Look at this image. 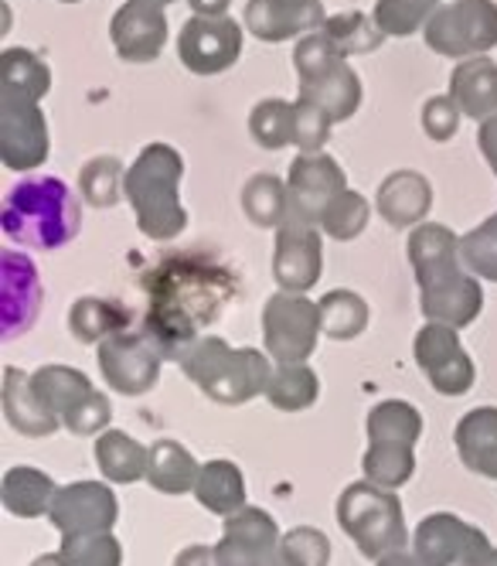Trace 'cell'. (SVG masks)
Listing matches in <instances>:
<instances>
[{"label":"cell","instance_id":"ab89813d","mask_svg":"<svg viewBox=\"0 0 497 566\" xmlns=\"http://www.w3.org/2000/svg\"><path fill=\"white\" fill-rule=\"evenodd\" d=\"M123 178H127V171H123L119 157L113 154L93 157L78 171V195L96 209H113L123 191Z\"/></svg>","mask_w":497,"mask_h":566},{"label":"cell","instance_id":"f35d334b","mask_svg":"<svg viewBox=\"0 0 497 566\" xmlns=\"http://www.w3.org/2000/svg\"><path fill=\"white\" fill-rule=\"evenodd\" d=\"M330 42H335V49L348 59V55H368L382 49L385 34L382 28L376 24V18L371 14H361V11H345V14H335L327 18L324 28H320Z\"/></svg>","mask_w":497,"mask_h":566},{"label":"cell","instance_id":"7dc6e473","mask_svg":"<svg viewBox=\"0 0 497 566\" xmlns=\"http://www.w3.org/2000/svg\"><path fill=\"white\" fill-rule=\"evenodd\" d=\"M338 62H345V55L335 49V42H330L324 31L304 34L300 42H297V49H294V69L300 75V83H307V78L327 72L330 65H338Z\"/></svg>","mask_w":497,"mask_h":566},{"label":"cell","instance_id":"3957f363","mask_svg":"<svg viewBox=\"0 0 497 566\" xmlns=\"http://www.w3.org/2000/svg\"><path fill=\"white\" fill-rule=\"evenodd\" d=\"M0 226L21 247L59 250L78 235L82 206L59 178H24L8 191Z\"/></svg>","mask_w":497,"mask_h":566},{"label":"cell","instance_id":"ac0fdd59","mask_svg":"<svg viewBox=\"0 0 497 566\" xmlns=\"http://www.w3.org/2000/svg\"><path fill=\"white\" fill-rule=\"evenodd\" d=\"M109 38L123 62H154L163 52V42H168V18H163L160 8L127 0L109 21Z\"/></svg>","mask_w":497,"mask_h":566},{"label":"cell","instance_id":"7bdbcfd3","mask_svg":"<svg viewBox=\"0 0 497 566\" xmlns=\"http://www.w3.org/2000/svg\"><path fill=\"white\" fill-rule=\"evenodd\" d=\"M368 216H371L368 198L348 188V191H341V195L327 206V212H324V219H320V229H324L330 239L348 242V239H358V235L364 232Z\"/></svg>","mask_w":497,"mask_h":566},{"label":"cell","instance_id":"8fae6325","mask_svg":"<svg viewBox=\"0 0 497 566\" xmlns=\"http://www.w3.org/2000/svg\"><path fill=\"white\" fill-rule=\"evenodd\" d=\"M412 355H416L423 376L430 379V386L440 396H464L470 392L477 373H474V361L464 352L457 328H446V325H423L416 332V342H412Z\"/></svg>","mask_w":497,"mask_h":566},{"label":"cell","instance_id":"91938a15","mask_svg":"<svg viewBox=\"0 0 497 566\" xmlns=\"http://www.w3.org/2000/svg\"><path fill=\"white\" fill-rule=\"evenodd\" d=\"M269 566H297V563H289V559H286V556H283V553H276V556H273V563H269Z\"/></svg>","mask_w":497,"mask_h":566},{"label":"cell","instance_id":"d6a6232c","mask_svg":"<svg viewBox=\"0 0 497 566\" xmlns=\"http://www.w3.org/2000/svg\"><path fill=\"white\" fill-rule=\"evenodd\" d=\"M52 90V72L28 49H4L0 55V93L41 103Z\"/></svg>","mask_w":497,"mask_h":566},{"label":"cell","instance_id":"83f0119b","mask_svg":"<svg viewBox=\"0 0 497 566\" xmlns=\"http://www.w3.org/2000/svg\"><path fill=\"white\" fill-rule=\"evenodd\" d=\"M59 495V484L38 468H11L0 481V499L4 509L18 518H38L52 512V502Z\"/></svg>","mask_w":497,"mask_h":566},{"label":"cell","instance_id":"8d00e7d4","mask_svg":"<svg viewBox=\"0 0 497 566\" xmlns=\"http://www.w3.org/2000/svg\"><path fill=\"white\" fill-rule=\"evenodd\" d=\"M320 396V379L310 366H276L273 369V379H269V389H266V399L273 402L276 410L283 413H300V410H310Z\"/></svg>","mask_w":497,"mask_h":566},{"label":"cell","instance_id":"d590c367","mask_svg":"<svg viewBox=\"0 0 497 566\" xmlns=\"http://www.w3.org/2000/svg\"><path fill=\"white\" fill-rule=\"evenodd\" d=\"M320 332L335 342H351L368 328V304L355 291H327L320 301Z\"/></svg>","mask_w":497,"mask_h":566},{"label":"cell","instance_id":"30bf717a","mask_svg":"<svg viewBox=\"0 0 497 566\" xmlns=\"http://www.w3.org/2000/svg\"><path fill=\"white\" fill-rule=\"evenodd\" d=\"M341 191H348V175L330 154H300L289 165L286 195H289V219L320 229L327 206Z\"/></svg>","mask_w":497,"mask_h":566},{"label":"cell","instance_id":"2e32d148","mask_svg":"<svg viewBox=\"0 0 497 566\" xmlns=\"http://www.w3.org/2000/svg\"><path fill=\"white\" fill-rule=\"evenodd\" d=\"M119 505L116 495L99 481H72L59 489L52 502V525L62 536H82V533H109L116 525Z\"/></svg>","mask_w":497,"mask_h":566},{"label":"cell","instance_id":"277c9868","mask_svg":"<svg viewBox=\"0 0 497 566\" xmlns=\"http://www.w3.org/2000/svg\"><path fill=\"white\" fill-rule=\"evenodd\" d=\"M181 373L222 407H242L269 389L273 366L269 358L256 348H232L225 338H198L184 358Z\"/></svg>","mask_w":497,"mask_h":566},{"label":"cell","instance_id":"681fc988","mask_svg":"<svg viewBox=\"0 0 497 566\" xmlns=\"http://www.w3.org/2000/svg\"><path fill=\"white\" fill-rule=\"evenodd\" d=\"M461 116H464V109H461L457 103H453L450 93H446V96H433V99L423 103V130H426L430 140L446 144V140L457 137V130H461Z\"/></svg>","mask_w":497,"mask_h":566},{"label":"cell","instance_id":"e575fe53","mask_svg":"<svg viewBox=\"0 0 497 566\" xmlns=\"http://www.w3.org/2000/svg\"><path fill=\"white\" fill-rule=\"evenodd\" d=\"M242 212L260 229H279L289 219L286 181L276 175H253L242 188Z\"/></svg>","mask_w":497,"mask_h":566},{"label":"cell","instance_id":"74e56055","mask_svg":"<svg viewBox=\"0 0 497 566\" xmlns=\"http://www.w3.org/2000/svg\"><path fill=\"white\" fill-rule=\"evenodd\" d=\"M361 471L371 484L379 489H402V484L416 471V454L409 443H368V451L361 458Z\"/></svg>","mask_w":497,"mask_h":566},{"label":"cell","instance_id":"c3c4849f","mask_svg":"<svg viewBox=\"0 0 497 566\" xmlns=\"http://www.w3.org/2000/svg\"><path fill=\"white\" fill-rule=\"evenodd\" d=\"M279 553L297 566H327L330 563V539L320 530L300 525V530H289L283 536Z\"/></svg>","mask_w":497,"mask_h":566},{"label":"cell","instance_id":"603a6c76","mask_svg":"<svg viewBox=\"0 0 497 566\" xmlns=\"http://www.w3.org/2000/svg\"><path fill=\"white\" fill-rule=\"evenodd\" d=\"M0 402H4L8 423L24 437H52L62 427V420L38 399V392L31 386V373H24L18 366L4 369V389H0Z\"/></svg>","mask_w":497,"mask_h":566},{"label":"cell","instance_id":"6da1fadb","mask_svg":"<svg viewBox=\"0 0 497 566\" xmlns=\"http://www.w3.org/2000/svg\"><path fill=\"white\" fill-rule=\"evenodd\" d=\"M147 294V338L163 358L181 361L198 342V332L219 321L222 307L235 294V280L215 263L171 253L150 273Z\"/></svg>","mask_w":497,"mask_h":566},{"label":"cell","instance_id":"9c48e42d","mask_svg":"<svg viewBox=\"0 0 497 566\" xmlns=\"http://www.w3.org/2000/svg\"><path fill=\"white\" fill-rule=\"evenodd\" d=\"M96 358L106 386L123 396L150 392L160 379V361H163V355L147 335H130V332H116L113 338L99 342Z\"/></svg>","mask_w":497,"mask_h":566},{"label":"cell","instance_id":"9f6ffc18","mask_svg":"<svg viewBox=\"0 0 497 566\" xmlns=\"http://www.w3.org/2000/svg\"><path fill=\"white\" fill-rule=\"evenodd\" d=\"M31 566H65V559H62V553H41Z\"/></svg>","mask_w":497,"mask_h":566},{"label":"cell","instance_id":"11a10c76","mask_svg":"<svg viewBox=\"0 0 497 566\" xmlns=\"http://www.w3.org/2000/svg\"><path fill=\"white\" fill-rule=\"evenodd\" d=\"M376 566H423L420 559H416V553H405V549H395V553H389V556H382Z\"/></svg>","mask_w":497,"mask_h":566},{"label":"cell","instance_id":"d6986e66","mask_svg":"<svg viewBox=\"0 0 497 566\" xmlns=\"http://www.w3.org/2000/svg\"><path fill=\"white\" fill-rule=\"evenodd\" d=\"M409 263L416 270L420 291L440 287L461 273V239L440 222H420L409 235Z\"/></svg>","mask_w":497,"mask_h":566},{"label":"cell","instance_id":"ee69618b","mask_svg":"<svg viewBox=\"0 0 497 566\" xmlns=\"http://www.w3.org/2000/svg\"><path fill=\"white\" fill-rule=\"evenodd\" d=\"M62 559L65 566H119L123 546L113 533H82L62 536Z\"/></svg>","mask_w":497,"mask_h":566},{"label":"cell","instance_id":"52a82bcc","mask_svg":"<svg viewBox=\"0 0 497 566\" xmlns=\"http://www.w3.org/2000/svg\"><path fill=\"white\" fill-rule=\"evenodd\" d=\"M320 307L304 294H273L263 307V342L276 366H300L317 348Z\"/></svg>","mask_w":497,"mask_h":566},{"label":"cell","instance_id":"6f0895ef","mask_svg":"<svg viewBox=\"0 0 497 566\" xmlns=\"http://www.w3.org/2000/svg\"><path fill=\"white\" fill-rule=\"evenodd\" d=\"M474 566H497V549L490 546V549H487V553H484V556H480Z\"/></svg>","mask_w":497,"mask_h":566},{"label":"cell","instance_id":"f546056e","mask_svg":"<svg viewBox=\"0 0 497 566\" xmlns=\"http://www.w3.org/2000/svg\"><path fill=\"white\" fill-rule=\"evenodd\" d=\"M147 461H150V448H144L140 440H134L123 430H103L96 440V464L116 484H134L147 478Z\"/></svg>","mask_w":497,"mask_h":566},{"label":"cell","instance_id":"f1b7e54d","mask_svg":"<svg viewBox=\"0 0 497 566\" xmlns=\"http://www.w3.org/2000/svg\"><path fill=\"white\" fill-rule=\"evenodd\" d=\"M194 499H198L201 509H209V512H215L222 518L245 509L248 495H245V478H242L239 464H232V461L201 464V474H198V484H194Z\"/></svg>","mask_w":497,"mask_h":566},{"label":"cell","instance_id":"7a4b0ae2","mask_svg":"<svg viewBox=\"0 0 497 566\" xmlns=\"http://www.w3.org/2000/svg\"><path fill=\"white\" fill-rule=\"evenodd\" d=\"M181 175H184V157L171 144H147L140 157L127 168L123 195L134 206L137 226L147 239L168 242L184 232L188 212L178 195Z\"/></svg>","mask_w":497,"mask_h":566},{"label":"cell","instance_id":"e0dca14e","mask_svg":"<svg viewBox=\"0 0 497 566\" xmlns=\"http://www.w3.org/2000/svg\"><path fill=\"white\" fill-rule=\"evenodd\" d=\"M324 21L327 14L320 0H248L245 4V31L266 45L320 31Z\"/></svg>","mask_w":497,"mask_h":566},{"label":"cell","instance_id":"4dcf8cb0","mask_svg":"<svg viewBox=\"0 0 497 566\" xmlns=\"http://www.w3.org/2000/svg\"><path fill=\"white\" fill-rule=\"evenodd\" d=\"M31 386H34L38 399L45 402L59 420H65L82 399L96 392L89 376L72 366H41L31 373Z\"/></svg>","mask_w":497,"mask_h":566},{"label":"cell","instance_id":"5b68a950","mask_svg":"<svg viewBox=\"0 0 497 566\" xmlns=\"http://www.w3.org/2000/svg\"><path fill=\"white\" fill-rule=\"evenodd\" d=\"M338 522L355 539L361 556L368 559H382L402 549L409 539L399 495L389 489H379V484H371L368 478L348 484L338 495Z\"/></svg>","mask_w":497,"mask_h":566},{"label":"cell","instance_id":"b9f144b4","mask_svg":"<svg viewBox=\"0 0 497 566\" xmlns=\"http://www.w3.org/2000/svg\"><path fill=\"white\" fill-rule=\"evenodd\" d=\"M436 8H440V0H379L371 18H376L385 38H405L412 31L426 28Z\"/></svg>","mask_w":497,"mask_h":566},{"label":"cell","instance_id":"5bb4252c","mask_svg":"<svg viewBox=\"0 0 497 566\" xmlns=\"http://www.w3.org/2000/svg\"><path fill=\"white\" fill-rule=\"evenodd\" d=\"M324 273V242L320 229L286 219L276 229V253H273V280L286 294H307L317 287Z\"/></svg>","mask_w":497,"mask_h":566},{"label":"cell","instance_id":"f6af8a7d","mask_svg":"<svg viewBox=\"0 0 497 566\" xmlns=\"http://www.w3.org/2000/svg\"><path fill=\"white\" fill-rule=\"evenodd\" d=\"M461 260L474 276L497 283V216L484 219L461 239Z\"/></svg>","mask_w":497,"mask_h":566},{"label":"cell","instance_id":"4316f807","mask_svg":"<svg viewBox=\"0 0 497 566\" xmlns=\"http://www.w3.org/2000/svg\"><path fill=\"white\" fill-rule=\"evenodd\" d=\"M198 474H201V464L194 461V454L188 448H181L178 440H157L150 448L147 481H150V489H157L160 495L194 492Z\"/></svg>","mask_w":497,"mask_h":566},{"label":"cell","instance_id":"f5cc1de1","mask_svg":"<svg viewBox=\"0 0 497 566\" xmlns=\"http://www.w3.org/2000/svg\"><path fill=\"white\" fill-rule=\"evenodd\" d=\"M175 566H219L215 546H188L175 556Z\"/></svg>","mask_w":497,"mask_h":566},{"label":"cell","instance_id":"ba28073f","mask_svg":"<svg viewBox=\"0 0 497 566\" xmlns=\"http://www.w3.org/2000/svg\"><path fill=\"white\" fill-rule=\"evenodd\" d=\"M52 137L34 99L0 93V160L11 171H34L49 160Z\"/></svg>","mask_w":497,"mask_h":566},{"label":"cell","instance_id":"cb8c5ba5","mask_svg":"<svg viewBox=\"0 0 497 566\" xmlns=\"http://www.w3.org/2000/svg\"><path fill=\"white\" fill-rule=\"evenodd\" d=\"M450 96L464 109V116L477 119V124L490 119L497 113V62L487 55H474L453 65Z\"/></svg>","mask_w":497,"mask_h":566},{"label":"cell","instance_id":"44dd1931","mask_svg":"<svg viewBox=\"0 0 497 566\" xmlns=\"http://www.w3.org/2000/svg\"><path fill=\"white\" fill-rule=\"evenodd\" d=\"M376 209L392 229H412L426 222L433 209V185L420 171H392L379 185Z\"/></svg>","mask_w":497,"mask_h":566},{"label":"cell","instance_id":"836d02e7","mask_svg":"<svg viewBox=\"0 0 497 566\" xmlns=\"http://www.w3.org/2000/svg\"><path fill=\"white\" fill-rule=\"evenodd\" d=\"M127 325H130V311H123L119 304L99 301V297H78L68 311L72 335L86 345H99L113 338L116 332H127Z\"/></svg>","mask_w":497,"mask_h":566},{"label":"cell","instance_id":"9a60e30c","mask_svg":"<svg viewBox=\"0 0 497 566\" xmlns=\"http://www.w3.org/2000/svg\"><path fill=\"white\" fill-rule=\"evenodd\" d=\"M279 530L269 512L245 505L232 515H225L222 539L215 546L219 566H269L279 553Z\"/></svg>","mask_w":497,"mask_h":566},{"label":"cell","instance_id":"1f68e13d","mask_svg":"<svg viewBox=\"0 0 497 566\" xmlns=\"http://www.w3.org/2000/svg\"><path fill=\"white\" fill-rule=\"evenodd\" d=\"M368 443H409L416 448L423 437V413L405 399H385L379 407H371L364 420Z\"/></svg>","mask_w":497,"mask_h":566},{"label":"cell","instance_id":"680465c9","mask_svg":"<svg viewBox=\"0 0 497 566\" xmlns=\"http://www.w3.org/2000/svg\"><path fill=\"white\" fill-rule=\"evenodd\" d=\"M137 4H150V8H168V4H178V0H137Z\"/></svg>","mask_w":497,"mask_h":566},{"label":"cell","instance_id":"f907efd6","mask_svg":"<svg viewBox=\"0 0 497 566\" xmlns=\"http://www.w3.org/2000/svg\"><path fill=\"white\" fill-rule=\"evenodd\" d=\"M109 420H113L109 399H106L103 392H93V396L82 399L78 407L62 420V427H65V430H72V433H78V437H93V433L106 430V427H109Z\"/></svg>","mask_w":497,"mask_h":566},{"label":"cell","instance_id":"7402d4cb","mask_svg":"<svg viewBox=\"0 0 497 566\" xmlns=\"http://www.w3.org/2000/svg\"><path fill=\"white\" fill-rule=\"evenodd\" d=\"M420 307L430 321L446 328H467L477 321V314L484 311V291L474 273H457L450 276L440 287H426L420 291Z\"/></svg>","mask_w":497,"mask_h":566},{"label":"cell","instance_id":"bcb514c9","mask_svg":"<svg viewBox=\"0 0 497 566\" xmlns=\"http://www.w3.org/2000/svg\"><path fill=\"white\" fill-rule=\"evenodd\" d=\"M330 127H335V119L327 116V109L297 96V103H294V147H300L304 154H320L327 137H330Z\"/></svg>","mask_w":497,"mask_h":566},{"label":"cell","instance_id":"484cf974","mask_svg":"<svg viewBox=\"0 0 497 566\" xmlns=\"http://www.w3.org/2000/svg\"><path fill=\"white\" fill-rule=\"evenodd\" d=\"M300 96L327 109V116L341 124V119H351L361 106V78L345 59L338 65H330L327 72L307 78V83H300Z\"/></svg>","mask_w":497,"mask_h":566},{"label":"cell","instance_id":"db71d44e","mask_svg":"<svg viewBox=\"0 0 497 566\" xmlns=\"http://www.w3.org/2000/svg\"><path fill=\"white\" fill-rule=\"evenodd\" d=\"M188 4L198 18H229L225 11H229L232 0H188Z\"/></svg>","mask_w":497,"mask_h":566},{"label":"cell","instance_id":"816d5d0a","mask_svg":"<svg viewBox=\"0 0 497 566\" xmlns=\"http://www.w3.org/2000/svg\"><path fill=\"white\" fill-rule=\"evenodd\" d=\"M477 147H480V154L487 157L490 171L497 175V113L480 124V130H477Z\"/></svg>","mask_w":497,"mask_h":566},{"label":"cell","instance_id":"60d3db41","mask_svg":"<svg viewBox=\"0 0 497 566\" xmlns=\"http://www.w3.org/2000/svg\"><path fill=\"white\" fill-rule=\"evenodd\" d=\"M248 134L266 150H279L286 144H294V103L286 99H260L248 113Z\"/></svg>","mask_w":497,"mask_h":566},{"label":"cell","instance_id":"ffe728a7","mask_svg":"<svg viewBox=\"0 0 497 566\" xmlns=\"http://www.w3.org/2000/svg\"><path fill=\"white\" fill-rule=\"evenodd\" d=\"M0 263H4V304H0V321H4V338H18L24 335L41 307V283H38V270L28 256L4 250L0 253Z\"/></svg>","mask_w":497,"mask_h":566},{"label":"cell","instance_id":"94428289","mask_svg":"<svg viewBox=\"0 0 497 566\" xmlns=\"http://www.w3.org/2000/svg\"><path fill=\"white\" fill-rule=\"evenodd\" d=\"M62 4H78V0H62Z\"/></svg>","mask_w":497,"mask_h":566},{"label":"cell","instance_id":"7c38bea8","mask_svg":"<svg viewBox=\"0 0 497 566\" xmlns=\"http://www.w3.org/2000/svg\"><path fill=\"white\" fill-rule=\"evenodd\" d=\"M487 549L490 539L477 525L450 512L426 515L416 525V536H412V553L423 566H474Z\"/></svg>","mask_w":497,"mask_h":566},{"label":"cell","instance_id":"8992f818","mask_svg":"<svg viewBox=\"0 0 497 566\" xmlns=\"http://www.w3.org/2000/svg\"><path fill=\"white\" fill-rule=\"evenodd\" d=\"M423 42L443 59H474L497 49V4L494 0H450L433 11Z\"/></svg>","mask_w":497,"mask_h":566},{"label":"cell","instance_id":"d4e9b609","mask_svg":"<svg viewBox=\"0 0 497 566\" xmlns=\"http://www.w3.org/2000/svg\"><path fill=\"white\" fill-rule=\"evenodd\" d=\"M453 443L467 471L480 478H497V407H477L461 417Z\"/></svg>","mask_w":497,"mask_h":566},{"label":"cell","instance_id":"4fadbf2b","mask_svg":"<svg viewBox=\"0 0 497 566\" xmlns=\"http://www.w3.org/2000/svg\"><path fill=\"white\" fill-rule=\"evenodd\" d=\"M242 55V28L232 18H191L178 38V59L194 75H219Z\"/></svg>","mask_w":497,"mask_h":566}]
</instances>
